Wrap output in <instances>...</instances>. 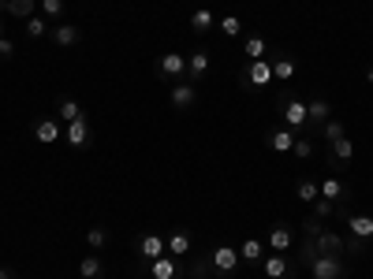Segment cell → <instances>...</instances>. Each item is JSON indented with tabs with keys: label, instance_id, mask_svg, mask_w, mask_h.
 I'll return each instance as SVG.
<instances>
[{
	"label": "cell",
	"instance_id": "6da1fadb",
	"mask_svg": "<svg viewBox=\"0 0 373 279\" xmlns=\"http://www.w3.org/2000/svg\"><path fill=\"white\" fill-rule=\"evenodd\" d=\"M276 112L284 119L288 130H295V135H306V104L299 97H291V93H280L276 97Z\"/></svg>",
	"mask_w": 373,
	"mask_h": 279
},
{
	"label": "cell",
	"instance_id": "7a4b0ae2",
	"mask_svg": "<svg viewBox=\"0 0 373 279\" xmlns=\"http://www.w3.org/2000/svg\"><path fill=\"white\" fill-rule=\"evenodd\" d=\"M269 82H273V63L269 60H250L243 68V75H239V86H243L247 93H258Z\"/></svg>",
	"mask_w": 373,
	"mask_h": 279
},
{
	"label": "cell",
	"instance_id": "3957f363",
	"mask_svg": "<svg viewBox=\"0 0 373 279\" xmlns=\"http://www.w3.org/2000/svg\"><path fill=\"white\" fill-rule=\"evenodd\" d=\"M306 272H310V279H348V264H343L340 257H314L310 264H306Z\"/></svg>",
	"mask_w": 373,
	"mask_h": 279
},
{
	"label": "cell",
	"instance_id": "277c9868",
	"mask_svg": "<svg viewBox=\"0 0 373 279\" xmlns=\"http://www.w3.org/2000/svg\"><path fill=\"white\" fill-rule=\"evenodd\" d=\"M258 268H261L265 279H299V261H288V254H273V257H265Z\"/></svg>",
	"mask_w": 373,
	"mask_h": 279
},
{
	"label": "cell",
	"instance_id": "5b68a950",
	"mask_svg": "<svg viewBox=\"0 0 373 279\" xmlns=\"http://www.w3.org/2000/svg\"><path fill=\"white\" fill-rule=\"evenodd\" d=\"M209 264H213V272H217L220 279H232L243 261H239V249H235V246H217V249L209 254Z\"/></svg>",
	"mask_w": 373,
	"mask_h": 279
},
{
	"label": "cell",
	"instance_id": "8992f818",
	"mask_svg": "<svg viewBox=\"0 0 373 279\" xmlns=\"http://www.w3.org/2000/svg\"><path fill=\"white\" fill-rule=\"evenodd\" d=\"M332 112H336V108H332L328 97H314L310 104H306V127L317 135V130H321V123H328V119H332Z\"/></svg>",
	"mask_w": 373,
	"mask_h": 279
},
{
	"label": "cell",
	"instance_id": "52a82bcc",
	"mask_svg": "<svg viewBox=\"0 0 373 279\" xmlns=\"http://www.w3.org/2000/svg\"><path fill=\"white\" fill-rule=\"evenodd\" d=\"M157 75L168 78V82H179V78L186 75V56L183 52H165V56L157 60Z\"/></svg>",
	"mask_w": 373,
	"mask_h": 279
},
{
	"label": "cell",
	"instance_id": "ba28073f",
	"mask_svg": "<svg viewBox=\"0 0 373 279\" xmlns=\"http://www.w3.org/2000/svg\"><path fill=\"white\" fill-rule=\"evenodd\" d=\"M314 242H317V254H328V257H343V254H348V238L336 235V231H328V228L317 235Z\"/></svg>",
	"mask_w": 373,
	"mask_h": 279
},
{
	"label": "cell",
	"instance_id": "9c48e42d",
	"mask_svg": "<svg viewBox=\"0 0 373 279\" xmlns=\"http://www.w3.org/2000/svg\"><path fill=\"white\" fill-rule=\"evenodd\" d=\"M90 135H93V119H90V116L68 123V145H71V149H86V145H90Z\"/></svg>",
	"mask_w": 373,
	"mask_h": 279
},
{
	"label": "cell",
	"instance_id": "30bf717a",
	"mask_svg": "<svg viewBox=\"0 0 373 279\" xmlns=\"http://www.w3.org/2000/svg\"><path fill=\"white\" fill-rule=\"evenodd\" d=\"M291 242H295V231H291V223L276 220L273 228H269V246H273V254H288Z\"/></svg>",
	"mask_w": 373,
	"mask_h": 279
},
{
	"label": "cell",
	"instance_id": "8fae6325",
	"mask_svg": "<svg viewBox=\"0 0 373 279\" xmlns=\"http://www.w3.org/2000/svg\"><path fill=\"white\" fill-rule=\"evenodd\" d=\"M49 37H52V45L71 49V45H78V42H83V30H78L75 23H57V26L49 30Z\"/></svg>",
	"mask_w": 373,
	"mask_h": 279
},
{
	"label": "cell",
	"instance_id": "7c38bea8",
	"mask_svg": "<svg viewBox=\"0 0 373 279\" xmlns=\"http://www.w3.org/2000/svg\"><path fill=\"white\" fill-rule=\"evenodd\" d=\"M343 223H348L351 238H358V242H369V238H373V216H362V212H348V216H343Z\"/></svg>",
	"mask_w": 373,
	"mask_h": 279
},
{
	"label": "cell",
	"instance_id": "4fadbf2b",
	"mask_svg": "<svg viewBox=\"0 0 373 279\" xmlns=\"http://www.w3.org/2000/svg\"><path fill=\"white\" fill-rule=\"evenodd\" d=\"M168 101H172V108H176V112L194 108V101H198L194 82H176V86H172V93H168Z\"/></svg>",
	"mask_w": 373,
	"mask_h": 279
},
{
	"label": "cell",
	"instance_id": "5bb4252c",
	"mask_svg": "<svg viewBox=\"0 0 373 279\" xmlns=\"http://www.w3.org/2000/svg\"><path fill=\"white\" fill-rule=\"evenodd\" d=\"M34 138L37 142H42V145H52V142H60L64 138V130H60V123H57V119H52V116H45V119H34Z\"/></svg>",
	"mask_w": 373,
	"mask_h": 279
},
{
	"label": "cell",
	"instance_id": "9a60e30c",
	"mask_svg": "<svg viewBox=\"0 0 373 279\" xmlns=\"http://www.w3.org/2000/svg\"><path fill=\"white\" fill-rule=\"evenodd\" d=\"M209 75V49H194L191 56H186V78L191 82H202Z\"/></svg>",
	"mask_w": 373,
	"mask_h": 279
},
{
	"label": "cell",
	"instance_id": "2e32d148",
	"mask_svg": "<svg viewBox=\"0 0 373 279\" xmlns=\"http://www.w3.org/2000/svg\"><path fill=\"white\" fill-rule=\"evenodd\" d=\"M168 254V242L161 235H142L138 238V257L142 261H157V257H165Z\"/></svg>",
	"mask_w": 373,
	"mask_h": 279
},
{
	"label": "cell",
	"instance_id": "e0dca14e",
	"mask_svg": "<svg viewBox=\"0 0 373 279\" xmlns=\"http://www.w3.org/2000/svg\"><path fill=\"white\" fill-rule=\"evenodd\" d=\"M351 161H355V142L348 135L328 142V164H351Z\"/></svg>",
	"mask_w": 373,
	"mask_h": 279
},
{
	"label": "cell",
	"instance_id": "ac0fdd59",
	"mask_svg": "<svg viewBox=\"0 0 373 279\" xmlns=\"http://www.w3.org/2000/svg\"><path fill=\"white\" fill-rule=\"evenodd\" d=\"M0 11L4 16H11V19H30V16H37V0H0Z\"/></svg>",
	"mask_w": 373,
	"mask_h": 279
},
{
	"label": "cell",
	"instance_id": "d6986e66",
	"mask_svg": "<svg viewBox=\"0 0 373 279\" xmlns=\"http://www.w3.org/2000/svg\"><path fill=\"white\" fill-rule=\"evenodd\" d=\"M265 145H269L273 153H291V145H295V130H288V127H273L269 135H265Z\"/></svg>",
	"mask_w": 373,
	"mask_h": 279
},
{
	"label": "cell",
	"instance_id": "ffe728a7",
	"mask_svg": "<svg viewBox=\"0 0 373 279\" xmlns=\"http://www.w3.org/2000/svg\"><path fill=\"white\" fill-rule=\"evenodd\" d=\"M165 242H168V257H176V261L191 254V231H183V228H176Z\"/></svg>",
	"mask_w": 373,
	"mask_h": 279
},
{
	"label": "cell",
	"instance_id": "44dd1931",
	"mask_svg": "<svg viewBox=\"0 0 373 279\" xmlns=\"http://www.w3.org/2000/svg\"><path fill=\"white\" fill-rule=\"evenodd\" d=\"M321 197H328V202H336V197L340 202H351V186H343L336 175H325L321 179Z\"/></svg>",
	"mask_w": 373,
	"mask_h": 279
},
{
	"label": "cell",
	"instance_id": "7402d4cb",
	"mask_svg": "<svg viewBox=\"0 0 373 279\" xmlns=\"http://www.w3.org/2000/svg\"><path fill=\"white\" fill-rule=\"evenodd\" d=\"M239 261H247V264H261V261H265V246H261V238H243V246H239Z\"/></svg>",
	"mask_w": 373,
	"mask_h": 279
},
{
	"label": "cell",
	"instance_id": "603a6c76",
	"mask_svg": "<svg viewBox=\"0 0 373 279\" xmlns=\"http://www.w3.org/2000/svg\"><path fill=\"white\" fill-rule=\"evenodd\" d=\"M186 23H191V30H194V34H209L213 26H217V16H213L209 8H194V11H191V19H186Z\"/></svg>",
	"mask_w": 373,
	"mask_h": 279
},
{
	"label": "cell",
	"instance_id": "cb8c5ba5",
	"mask_svg": "<svg viewBox=\"0 0 373 279\" xmlns=\"http://www.w3.org/2000/svg\"><path fill=\"white\" fill-rule=\"evenodd\" d=\"M23 30H26V37H30V42H42V37H49L52 26H49V19L42 16V11H37V16H30V19L23 23Z\"/></svg>",
	"mask_w": 373,
	"mask_h": 279
},
{
	"label": "cell",
	"instance_id": "d4e9b609",
	"mask_svg": "<svg viewBox=\"0 0 373 279\" xmlns=\"http://www.w3.org/2000/svg\"><path fill=\"white\" fill-rule=\"evenodd\" d=\"M269 63H273V78H276V82H288V78L295 75V56H288V52L273 56Z\"/></svg>",
	"mask_w": 373,
	"mask_h": 279
},
{
	"label": "cell",
	"instance_id": "484cf974",
	"mask_svg": "<svg viewBox=\"0 0 373 279\" xmlns=\"http://www.w3.org/2000/svg\"><path fill=\"white\" fill-rule=\"evenodd\" d=\"M176 272H179V261L176 257H157L150 264V275L153 279H176Z\"/></svg>",
	"mask_w": 373,
	"mask_h": 279
},
{
	"label": "cell",
	"instance_id": "4316f807",
	"mask_svg": "<svg viewBox=\"0 0 373 279\" xmlns=\"http://www.w3.org/2000/svg\"><path fill=\"white\" fill-rule=\"evenodd\" d=\"M57 112H60L64 123H75V119H83V116H86V112H83V104L71 101V97H60V101H57Z\"/></svg>",
	"mask_w": 373,
	"mask_h": 279
},
{
	"label": "cell",
	"instance_id": "83f0119b",
	"mask_svg": "<svg viewBox=\"0 0 373 279\" xmlns=\"http://www.w3.org/2000/svg\"><path fill=\"white\" fill-rule=\"evenodd\" d=\"M78 275H83V279H101V275H105V264H101V257H97V254L83 257V261H78Z\"/></svg>",
	"mask_w": 373,
	"mask_h": 279
},
{
	"label": "cell",
	"instance_id": "f1b7e54d",
	"mask_svg": "<svg viewBox=\"0 0 373 279\" xmlns=\"http://www.w3.org/2000/svg\"><path fill=\"white\" fill-rule=\"evenodd\" d=\"M42 16L49 23H60L64 16H68V0H42Z\"/></svg>",
	"mask_w": 373,
	"mask_h": 279
},
{
	"label": "cell",
	"instance_id": "f546056e",
	"mask_svg": "<svg viewBox=\"0 0 373 279\" xmlns=\"http://www.w3.org/2000/svg\"><path fill=\"white\" fill-rule=\"evenodd\" d=\"M295 194H299V202H317V197H321V182L299 179V182H295Z\"/></svg>",
	"mask_w": 373,
	"mask_h": 279
},
{
	"label": "cell",
	"instance_id": "4dcf8cb0",
	"mask_svg": "<svg viewBox=\"0 0 373 279\" xmlns=\"http://www.w3.org/2000/svg\"><path fill=\"white\" fill-rule=\"evenodd\" d=\"M310 212L317 220H332L336 216V202H328V197H317V202H310Z\"/></svg>",
	"mask_w": 373,
	"mask_h": 279
},
{
	"label": "cell",
	"instance_id": "1f68e13d",
	"mask_svg": "<svg viewBox=\"0 0 373 279\" xmlns=\"http://www.w3.org/2000/svg\"><path fill=\"white\" fill-rule=\"evenodd\" d=\"M217 26H220L224 37H239V34H243V19H239V16H224V19H217Z\"/></svg>",
	"mask_w": 373,
	"mask_h": 279
},
{
	"label": "cell",
	"instance_id": "d6a6232c",
	"mask_svg": "<svg viewBox=\"0 0 373 279\" xmlns=\"http://www.w3.org/2000/svg\"><path fill=\"white\" fill-rule=\"evenodd\" d=\"M310 153H314V142H310V135H295V145H291V156H295V161H306Z\"/></svg>",
	"mask_w": 373,
	"mask_h": 279
},
{
	"label": "cell",
	"instance_id": "836d02e7",
	"mask_svg": "<svg viewBox=\"0 0 373 279\" xmlns=\"http://www.w3.org/2000/svg\"><path fill=\"white\" fill-rule=\"evenodd\" d=\"M317 135H325L328 142H336V138L348 135V127H343V119H328V123H321V130H317Z\"/></svg>",
	"mask_w": 373,
	"mask_h": 279
},
{
	"label": "cell",
	"instance_id": "e575fe53",
	"mask_svg": "<svg viewBox=\"0 0 373 279\" xmlns=\"http://www.w3.org/2000/svg\"><path fill=\"white\" fill-rule=\"evenodd\" d=\"M265 52H269V45H265V37H247V56L250 60H265Z\"/></svg>",
	"mask_w": 373,
	"mask_h": 279
},
{
	"label": "cell",
	"instance_id": "d590c367",
	"mask_svg": "<svg viewBox=\"0 0 373 279\" xmlns=\"http://www.w3.org/2000/svg\"><path fill=\"white\" fill-rule=\"evenodd\" d=\"M321 231H325V220H317V216H314V212H310V216H306V220H302V235H306V238H317V235H321Z\"/></svg>",
	"mask_w": 373,
	"mask_h": 279
},
{
	"label": "cell",
	"instance_id": "8d00e7d4",
	"mask_svg": "<svg viewBox=\"0 0 373 279\" xmlns=\"http://www.w3.org/2000/svg\"><path fill=\"white\" fill-rule=\"evenodd\" d=\"M86 242H90V249H101L105 242H109V231H105V228H90L86 231Z\"/></svg>",
	"mask_w": 373,
	"mask_h": 279
},
{
	"label": "cell",
	"instance_id": "74e56055",
	"mask_svg": "<svg viewBox=\"0 0 373 279\" xmlns=\"http://www.w3.org/2000/svg\"><path fill=\"white\" fill-rule=\"evenodd\" d=\"M11 56H16V42L4 37V42H0V60H11Z\"/></svg>",
	"mask_w": 373,
	"mask_h": 279
},
{
	"label": "cell",
	"instance_id": "f35d334b",
	"mask_svg": "<svg viewBox=\"0 0 373 279\" xmlns=\"http://www.w3.org/2000/svg\"><path fill=\"white\" fill-rule=\"evenodd\" d=\"M358 254H362V242H358V238H351V242H348V257H358Z\"/></svg>",
	"mask_w": 373,
	"mask_h": 279
},
{
	"label": "cell",
	"instance_id": "ab89813d",
	"mask_svg": "<svg viewBox=\"0 0 373 279\" xmlns=\"http://www.w3.org/2000/svg\"><path fill=\"white\" fill-rule=\"evenodd\" d=\"M0 279H16V272H11V268H0Z\"/></svg>",
	"mask_w": 373,
	"mask_h": 279
},
{
	"label": "cell",
	"instance_id": "60d3db41",
	"mask_svg": "<svg viewBox=\"0 0 373 279\" xmlns=\"http://www.w3.org/2000/svg\"><path fill=\"white\" fill-rule=\"evenodd\" d=\"M366 86H373V68H366Z\"/></svg>",
	"mask_w": 373,
	"mask_h": 279
},
{
	"label": "cell",
	"instance_id": "b9f144b4",
	"mask_svg": "<svg viewBox=\"0 0 373 279\" xmlns=\"http://www.w3.org/2000/svg\"><path fill=\"white\" fill-rule=\"evenodd\" d=\"M4 37H8V34H4V23H0V42H4Z\"/></svg>",
	"mask_w": 373,
	"mask_h": 279
}]
</instances>
